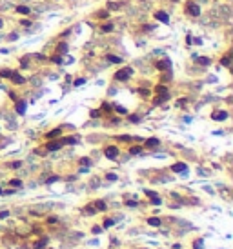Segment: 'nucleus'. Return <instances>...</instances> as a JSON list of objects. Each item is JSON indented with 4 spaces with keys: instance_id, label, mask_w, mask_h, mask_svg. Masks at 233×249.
Masks as SVG:
<instances>
[{
    "instance_id": "obj_1",
    "label": "nucleus",
    "mask_w": 233,
    "mask_h": 249,
    "mask_svg": "<svg viewBox=\"0 0 233 249\" xmlns=\"http://www.w3.org/2000/svg\"><path fill=\"white\" fill-rule=\"evenodd\" d=\"M131 69L129 67H124V69H120V71H116L115 73V80H120V82H124V80H128L129 77H131Z\"/></svg>"
},
{
    "instance_id": "obj_2",
    "label": "nucleus",
    "mask_w": 233,
    "mask_h": 249,
    "mask_svg": "<svg viewBox=\"0 0 233 249\" xmlns=\"http://www.w3.org/2000/svg\"><path fill=\"white\" fill-rule=\"evenodd\" d=\"M186 11L191 15V17H198V15H200V7H198L195 2H188V4H186Z\"/></svg>"
},
{
    "instance_id": "obj_3",
    "label": "nucleus",
    "mask_w": 233,
    "mask_h": 249,
    "mask_svg": "<svg viewBox=\"0 0 233 249\" xmlns=\"http://www.w3.org/2000/svg\"><path fill=\"white\" fill-rule=\"evenodd\" d=\"M104 153H106V156H108L109 160H115L116 156H119V147H116V146H109V147H106Z\"/></svg>"
},
{
    "instance_id": "obj_4",
    "label": "nucleus",
    "mask_w": 233,
    "mask_h": 249,
    "mask_svg": "<svg viewBox=\"0 0 233 249\" xmlns=\"http://www.w3.org/2000/svg\"><path fill=\"white\" fill-rule=\"evenodd\" d=\"M211 118H213V120H226V118H228V113H226V111H215L213 115H211Z\"/></svg>"
},
{
    "instance_id": "obj_5",
    "label": "nucleus",
    "mask_w": 233,
    "mask_h": 249,
    "mask_svg": "<svg viewBox=\"0 0 233 249\" xmlns=\"http://www.w3.org/2000/svg\"><path fill=\"white\" fill-rule=\"evenodd\" d=\"M171 169H173L175 173H184V171H186V164H184V162H177V164L171 166Z\"/></svg>"
},
{
    "instance_id": "obj_6",
    "label": "nucleus",
    "mask_w": 233,
    "mask_h": 249,
    "mask_svg": "<svg viewBox=\"0 0 233 249\" xmlns=\"http://www.w3.org/2000/svg\"><path fill=\"white\" fill-rule=\"evenodd\" d=\"M60 147H62V142H49V144L46 146L47 151H58Z\"/></svg>"
},
{
    "instance_id": "obj_7",
    "label": "nucleus",
    "mask_w": 233,
    "mask_h": 249,
    "mask_svg": "<svg viewBox=\"0 0 233 249\" xmlns=\"http://www.w3.org/2000/svg\"><path fill=\"white\" fill-rule=\"evenodd\" d=\"M168 98H169V95H168V93H162V95L158 93V96L155 98V104H157V105H158V104H164V102H166Z\"/></svg>"
},
{
    "instance_id": "obj_8",
    "label": "nucleus",
    "mask_w": 233,
    "mask_h": 249,
    "mask_svg": "<svg viewBox=\"0 0 233 249\" xmlns=\"http://www.w3.org/2000/svg\"><path fill=\"white\" fill-rule=\"evenodd\" d=\"M158 144H160V140H158V138H147L146 140V147H157Z\"/></svg>"
},
{
    "instance_id": "obj_9",
    "label": "nucleus",
    "mask_w": 233,
    "mask_h": 249,
    "mask_svg": "<svg viewBox=\"0 0 233 249\" xmlns=\"http://www.w3.org/2000/svg\"><path fill=\"white\" fill-rule=\"evenodd\" d=\"M46 244H47V238H40V240H37L33 244V247L35 249H42V247H46Z\"/></svg>"
},
{
    "instance_id": "obj_10",
    "label": "nucleus",
    "mask_w": 233,
    "mask_h": 249,
    "mask_svg": "<svg viewBox=\"0 0 233 249\" xmlns=\"http://www.w3.org/2000/svg\"><path fill=\"white\" fill-rule=\"evenodd\" d=\"M155 17H157V20H160V22H168V20H169V17H168L164 11H157Z\"/></svg>"
},
{
    "instance_id": "obj_11",
    "label": "nucleus",
    "mask_w": 233,
    "mask_h": 249,
    "mask_svg": "<svg viewBox=\"0 0 233 249\" xmlns=\"http://www.w3.org/2000/svg\"><path fill=\"white\" fill-rule=\"evenodd\" d=\"M60 133H62V129H60V127H57V129H53V131H49V133L46 135V138H55V136H60Z\"/></svg>"
},
{
    "instance_id": "obj_12",
    "label": "nucleus",
    "mask_w": 233,
    "mask_h": 249,
    "mask_svg": "<svg viewBox=\"0 0 233 249\" xmlns=\"http://www.w3.org/2000/svg\"><path fill=\"white\" fill-rule=\"evenodd\" d=\"M11 80H13L15 84H24V82H26V80H24V77H20L18 73H13V75H11Z\"/></svg>"
},
{
    "instance_id": "obj_13",
    "label": "nucleus",
    "mask_w": 233,
    "mask_h": 249,
    "mask_svg": "<svg viewBox=\"0 0 233 249\" xmlns=\"http://www.w3.org/2000/svg\"><path fill=\"white\" fill-rule=\"evenodd\" d=\"M157 67L160 69V71H166V69H169V67H171V64H169L168 60H164V62H158V64H157Z\"/></svg>"
},
{
    "instance_id": "obj_14",
    "label": "nucleus",
    "mask_w": 233,
    "mask_h": 249,
    "mask_svg": "<svg viewBox=\"0 0 233 249\" xmlns=\"http://www.w3.org/2000/svg\"><path fill=\"white\" fill-rule=\"evenodd\" d=\"M17 113L18 115H24L26 113V102H18L17 104Z\"/></svg>"
},
{
    "instance_id": "obj_15",
    "label": "nucleus",
    "mask_w": 233,
    "mask_h": 249,
    "mask_svg": "<svg viewBox=\"0 0 233 249\" xmlns=\"http://www.w3.org/2000/svg\"><path fill=\"white\" fill-rule=\"evenodd\" d=\"M147 224L157 227V225H160V218H157V216H151V218H147Z\"/></svg>"
},
{
    "instance_id": "obj_16",
    "label": "nucleus",
    "mask_w": 233,
    "mask_h": 249,
    "mask_svg": "<svg viewBox=\"0 0 233 249\" xmlns=\"http://www.w3.org/2000/svg\"><path fill=\"white\" fill-rule=\"evenodd\" d=\"M17 11H18L20 15H29V11H31V9H29L27 6H18V7H17Z\"/></svg>"
},
{
    "instance_id": "obj_17",
    "label": "nucleus",
    "mask_w": 233,
    "mask_h": 249,
    "mask_svg": "<svg viewBox=\"0 0 233 249\" xmlns=\"http://www.w3.org/2000/svg\"><path fill=\"white\" fill-rule=\"evenodd\" d=\"M95 209H99V211H106V202L97 200V202H95Z\"/></svg>"
},
{
    "instance_id": "obj_18",
    "label": "nucleus",
    "mask_w": 233,
    "mask_h": 249,
    "mask_svg": "<svg viewBox=\"0 0 233 249\" xmlns=\"http://www.w3.org/2000/svg\"><path fill=\"white\" fill-rule=\"evenodd\" d=\"M108 60H109V62H113V64H120V62H122V58H120V57H115V55H108Z\"/></svg>"
},
{
    "instance_id": "obj_19",
    "label": "nucleus",
    "mask_w": 233,
    "mask_h": 249,
    "mask_svg": "<svg viewBox=\"0 0 233 249\" xmlns=\"http://www.w3.org/2000/svg\"><path fill=\"white\" fill-rule=\"evenodd\" d=\"M84 213L86 215H95L97 211H95V205H86V207H84Z\"/></svg>"
},
{
    "instance_id": "obj_20",
    "label": "nucleus",
    "mask_w": 233,
    "mask_h": 249,
    "mask_svg": "<svg viewBox=\"0 0 233 249\" xmlns=\"http://www.w3.org/2000/svg\"><path fill=\"white\" fill-rule=\"evenodd\" d=\"M11 75H13V71H9V69L0 71V77H4V78H11Z\"/></svg>"
},
{
    "instance_id": "obj_21",
    "label": "nucleus",
    "mask_w": 233,
    "mask_h": 249,
    "mask_svg": "<svg viewBox=\"0 0 233 249\" xmlns=\"http://www.w3.org/2000/svg\"><path fill=\"white\" fill-rule=\"evenodd\" d=\"M62 144H77V138H73V136H68L62 140Z\"/></svg>"
},
{
    "instance_id": "obj_22",
    "label": "nucleus",
    "mask_w": 233,
    "mask_h": 249,
    "mask_svg": "<svg viewBox=\"0 0 233 249\" xmlns=\"http://www.w3.org/2000/svg\"><path fill=\"white\" fill-rule=\"evenodd\" d=\"M129 153H131V155H140V153H142V147H137V146H135V147L129 149Z\"/></svg>"
},
{
    "instance_id": "obj_23",
    "label": "nucleus",
    "mask_w": 233,
    "mask_h": 249,
    "mask_svg": "<svg viewBox=\"0 0 233 249\" xmlns=\"http://www.w3.org/2000/svg\"><path fill=\"white\" fill-rule=\"evenodd\" d=\"M155 91H157V93H168V88H166V85H157Z\"/></svg>"
},
{
    "instance_id": "obj_24",
    "label": "nucleus",
    "mask_w": 233,
    "mask_h": 249,
    "mask_svg": "<svg viewBox=\"0 0 233 249\" xmlns=\"http://www.w3.org/2000/svg\"><path fill=\"white\" fill-rule=\"evenodd\" d=\"M9 184H11V186H13V187H20V186H22V182H20L18 178H13V180H11V182H9Z\"/></svg>"
},
{
    "instance_id": "obj_25",
    "label": "nucleus",
    "mask_w": 233,
    "mask_h": 249,
    "mask_svg": "<svg viewBox=\"0 0 233 249\" xmlns=\"http://www.w3.org/2000/svg\"><path fill=\"white\" fill-rule=\"evenodd\" d=\"M197 62H198V64H202V66H208V64H209V58L202 57V58H197Z\"/></svg>"
},
{
    "instance_id": "obj_26",
    "label": "nucleus",
    "mask_w": 233,
    "mask_h": 249,
    "mask_svg": "<svg viewBox=\"0 0 233 249\" xmlns=\"http://www.w3.org/2000/svg\"><path fill=\"white\" fill-rule=\"evenodd\" d=\"M80 166H88L89 167L91 166V160L89 158H80Z\"/></svg>"
},
{
    "instance_id": "obj_27",
    "label": "nucleus",
    "mask_w": 233,
    "mask_h": 249,
    "mask_svg": "<svg viewBox=\"0 0 233 249\" xmlns=\"http://www.w3.org/2000/svg\"><path fill=\"white\" fill-rule=\"evenodd\" d=\"M102 29L106 31V33H109V31H113V26H111V24H104V26H102Z\"/></svg>"
},
{
    "instance_id": "obj_28",
    "label": "nucleus",
    "mask_w": 233,
    "mask_h": 249,
    "mask_svg": "<svg viewBox=\"0 0 233 249\" xmlns=\"http://www.w3.org/2000/svg\"><path fill=\"white\" fill-rule=\"evenodd\" d=\"M113 224H115V222H113L111 218H106V220H104V227H111Z\"/></svg>"
},
{
    "instance_id": "obj_29",
    "label": "nucleus",
    "mask_w": 233,
    "mask_h": 249,
    "mask_svg": "<svg viewBox=\"0 0 233 249\" xmlns=\"http://www.w3.org/2000/svg\"><path fill=\"white\" fill-rule=\"evenodd\" d=\"M115 111H116V113H120V115H126V109H124L122 105H116V107H115Z\"/></svg>"
},
{
    "instance_id": "obj_30",
    "label": "nucleus",
    "mask_w": 233,
    "mask_h": 249,
    "mask_svg": "<svg viewBox=\"0 0 233 249\" xmlns=\"http://www.w3.org/2000/svg\"><path fill=\"white\" fill-rule=\"evenodd\" d=\"M84 82H86V80H84V78H77L75 82H73V85H77V88H78V85H82Z\"/></svg>"
},
{
    "instance_id": "obj_31",
    "label": "nucleus",
    "mask_w": 233,
    "mask_h": 249,
    "mask_svg": "<svg viewBox=\"0 0 233 249\" xmlns=\"http://www.w3.org/2000/svg\"><path fill=\"white\" fill-rule=\"evenodd\" d=\"M160 202H162V200L158 198V197H153V198H151V204H153V205H158Z\"/></svg>"
},
{
    "instance_id": "obj_32",
    "label": "nucleus",
    "mask_w": 233,
    "mask_h": 249,
    "mask_svg": "<svg viewBox=\"0 0 233 249\" xmlns=\"http://www.w3.org/2000/svg\"><path fill=\"white\" fill-rule=\"evenodd\" d=\"M106 178H108V180H116V175H115V173H108Z\"/></svg>"
},
{
    "instance_id": "obj_33",
    "label": "nucleus",
    "mask_w": 233,
    "mask_h": 249,
    "mask_svg": "<svg viewBox=\"0 0 233 249\" xmlns=\"http://www.w3.org/2000/svg\"><path fill=\"white\" fill-rule=\"evenodd\" d=\"M58 51H60V53H66V51H68V46H66V44H60V46H58Z\"/></svg>"
},
{
    "instance_id": "obj_34",
    "label": "nucleus",
    "mask_w": 233,
    "mask_h": 249,
    "mask_svg": "<svg viewBox=\"0 0 233 249\" xmlns=\"http://www.w3.org/2000/svg\"><path fill=\"white\" fill-rule=\"evenodd\" d=\"M99 116H100V111H97V109L91 111V118H99Z\"/></svg>"
},
{
    "instance_id": "obj_35",
    "label": "nucleus",
    "mask_w": 233,
    "mask_h": 249,
    "mask_svg": "<svg viewBox=\"0 0 233 249\" xmlns=\"http://www.w3.org/2000/svg\"><path fill=\"white\" fill-rule=\"evenodd\" d=\"M193 247H195V249H202V240H197V242L193 244Z\"/></svg>"
},
{
    "instance_id": "obj_36",
    "label": "nucleus",
    "mask_w": 233,
    "mask_h": 249,
    "mask_svg": "<svg viewBox=\"0 0 233 249\" xmlns=\"http://www.w3.org/2000/svg\"><path fill=\"white\" fill-rule=\"evenodd\" d=\"M91 231H93L95 235H99V233L102 231V227H99V225H95V227H93V229H91Z\"/></svg>"
},
{
    "instance_id": "obj_37",
    "label": "nucleus",
    "mask_w": 233,
    "mask_h": 249,
    "mask_svg": "<svg viewBox=\"0 0 233 249\" xmlns=\"http://www.w3.org/2000/svg\"><path fill=\"white\" fill-rule=\"evenodd\" d=\"M20 166H22V162H13V164H11V167H13V169H18Z\"/></svg>"
},
{
    "instance_id": "obj_38",
    "label": "nucleus",
    "mask_w": 233,
    "mask_h": 249,
    "mask_svg": "<svg viewBox=\"0 0 233 249\" xmlns=\"http://www.w3.org/2000/svg\"><path fill=\"white\" fill-rule=\"evenodd\" d=\"M129 120H131V122H139V120H140V118H139V116H137V115H131V116H129Z\"/></svg>"
},
{
    "instance_id": "obj_39",
    "label": "nucleus",
    "mask_w": 233,
    "mask_h": 249,
    "mask_svg": "<svg viewBox=\"0 0 233 249\" xmlns=\"http://www.w3.org/2000/svg\"><path fill=\"white\" fill-rule=\"evenodd\" d=\"M58 180V177H49L47 178V184H53V182H57Z\"/></svg>"
},
{
    "instance_id": "obj_40",
    "label": "nucleus",
    "mask_w": 233,
    "mask_h": 249,
    "mask_svg": "<svg viewBox=\"0 0 233 249\" xmlns=\"http://www.w3.org/2000/svg\"><path fill=\"white\" fill-rule=\"evenodd\" d=\"M222 64H224V66H229V57H224V58H222Z\"/></svg>"
},
{
    "instance_id": "obj_41",
    "label": "nucleus",
    "mask_w": 233,
    "mask_h": 249,
    "mask_svg": "<svg viewBox=\"0 0 233 249\" xmlns=\"http://www.w3.org/2000/svg\"><path fill=\"white\" fill-rule=\"evenodd\" d=\"M47 222H49V224H57V218H55V216H49Z\"/></svg>"
},
{
    "instance_id": "obj_42",
    "label": "nucleus",
    "mask_w": 233,
    "mask_h": 249,
    "mask_svg": "<svg viewBox=\"0 0 233 249\" xmlns=\"http://www.w3.org/2000/svg\"><path fill=\"white\" fill-rule=\"evenodd\" d=\"M99 17H100V18H106V17H108V11H102V13H99Z\"/></svg>"
},
{
    "instance_id": "obj_43",
    "label": "nucleus",
    "mask_w": 233,
    "mask_h": 249,
    "mask_svg": "<svg viewBox=\"0 0 233 249\" xmlns=\"http://www.w3.org/2000/svg\"><path fill=\"white\" fill-rule=\"evenodd\" d=\"M146 194H147V197H151V198H153V197H157V194H155L153 191H146Z\"/></svg>"
},
{
    "instance_id": "obj_44",
    "label": "nucleus",
    "mask_w": 233,
    "mask_h": 249,
    "mask_svg": "<svg viewBox=\"0 0 233 249\" xmlns=\"http://www.w3.org/2000/svg\"><path fill=\"white\" fill-rule=\"evenodd\" d=\"M126 204H128V205H133V207H135V205H137V202H135V200H128V202H126Z\"/></svg>"
},
{
    "instance_id": "obj_45",
    "label": "nucleus",
    "mask_w": 233,
    "mask_h": 249,
    "mask_svg": "<svg viewBox=\"0 0 233 249\" xmlns=\"http://www.w3.org/2000/svg\"><path fill=\"white\" fill-rule=\"evenodd\" d=\"M7 215H9L7 211H2V213H0V218H6V216H7Z\"/></svg>"
},
{
    "instance_id": "obj_46",
    "label": "nucleus",
    "mask_w": 233,
    "mask_h": 249,
    "mask_svg": "<svg viewBox=\"0 0 233 249\" xmlns=\"http://www.w3.org/2000/svg\"><path fill=\"white\" fill-rule=\"evenodd\" d=\"M2 26H4V24H2V20H0V27H2Z\"/></svg>"
},
{
    "instance_id": "obj_47",
    "label": "nucleus",
    "mask_w": 233,
    "mask_h": 249,
    "mask_svg": "<svg viewBox=\"0 0 233 249\" xmlns=\"http://www.w3.org/2000/svg\"><path fill=\"white\" fill-rule=\"evenodd\" d=\"M0 193H2V189H0Z\"/></svg>"
}]
</instances>
